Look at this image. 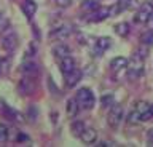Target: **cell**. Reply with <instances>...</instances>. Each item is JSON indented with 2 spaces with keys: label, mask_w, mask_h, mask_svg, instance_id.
I'll return each mask as SVG.
<instances>
[{
  "label": "cell",
  "mask_w": 153,
  "mask_h": 147,
  "mask_svg": "<svg viewBox=\"0 0 153 147\" xmlns=\"http://www.w3.org/2000/svg\"><path fill=\"white\" fill-rule=\"evenodd\" d=\"M22 70L26 74H35L37 70H38V67H37L35 63H24L22 64Z\"/></svg>",
  "instance_id": "obj_26"
},
{
  "label": "cell",
  "mask_w": 153,
  "mask_h": 147,
  "mask_svg": "<svg viewBox=\"0 0 153 147\" xmlns=\"http://www.w3.org/2000/svg\"><path fill=\"white\" fill-rule=\"evenodd\" d=\"M2 106V109H3V113L7 115L10 120H14V122H22V115L19 112H16V110H13L11 107H8V106H5V104L2 102L0 104Z\"/></svg>",
  "instance_id": "obj_15"
},
{
  "label": "cell",
  "mask_w": 153,
  "mask_h": 147,
  "mask_svg": "<svg viewBox=\"0 0 153 147\" xmlns=\"http://www.w3.org/2000/svg\"><path fill=\"white\" fill-rule=\"evenodd\" d=\"M5 29H8V19L0 13V31H5Z\"/></svg>",
  "instance_id": "obj_28"
},
{
  "label": "cell",
  "mask_w": 153,
  "mask_h": 147,
  "mask_svg": "<svg viewBox=\"0 0 153 147\" xmlns=\"http://www.w3.org/2000/svg\"><path fill=\"white\" fill-rule=\"evenodd\" d=\"M100 106H102V109H110L112 106H115V98L112 94H105L100 99Z\"/></svg>",
  "instance_id": "obj_20"
},
{
  "label": "cell",
  "mask_w": 153,
  "mask_h": 147,
  "mask_svg": "<svg viewBox=\"0 0 153 147\" xmlns=\"http://www.w3.org/2000/svg\"><path fill=\"white\" fill-rule=\"evenodd\" d=\"M118 7L121 8V10H129V8L136 7V0H120Z\"/></svg>",
  "instance_id": "obj_27"
},
{
  "label": "cell",
  "mask_w": 153,
  "mask_h": 147,
  "mask_svg": "<svg viewBox=\"0 0 153 147\" xmlns=\"http://www.w3.org/2000/svg\"><path fill=\"white\" fill-rule=\"evenodd\" d=\"M75 69H76V64H75L74 58H70V56H67V58L61 59V72L64 74V75L70 74L72 70H75Z\"/></svg>",
  "instance_id": "obj_11"
},
{
  "label": "cell",
  "mask_w": 153,
  "mask_h": 147,
  "mask_svg": "<svg viewBox=\"0 0 153 147\" xmlns=\"http://www.w3.org/2000/svg\"><path fill=\"white\" fill-rule=\"evenodd\" d=\"M110 46H112V40H110L108 37H100V39H97L94 43V54L99 56V54L105 53Z\"/></svg>",
  "instance_id": "obj_6"
},
{
  "label": "cell",
  "mask_w": 153,
  "mask_h": 147,
  "mask_svg": "<svg viewBox=\"0 0 153 147\" xmlns=\"http://www.w3.org/2000/svg\"><path fill=\"white\" fill-rule=\"evenodd\" d=\"M54 2H56L59 7H69L70 3H72V0H54Z\"/></svg>",
  "instance_id": "obj_30"
},
{
  "label": "cell",
  "mask_w": 153,
  "mask_h": 147,
  "mask_svg": "<svg viewBox=\"0 0 153 147\" xmlns=\"http://www.w3.org/2000/svg\"><path fill=\"white\" fill-rule=\"evenodd\" d=\"M53 53H54V56H56V58H59V59H64V58H67V56L70 54V48H69L67 45L61 43V45L54 46V50H53Z\"/></svg>",
  "instance_id": "obj_16"
},
{
  "label": "cell",
  "mask_w": 153,
  "mask_h": 147,
  "mask_svg": "<svg viewBox=\"0 0 153 147\" xmlns=\"http://www.w3.org/2000/svg\"><path fill=\"white\" fill-rule=\"evenodd\" d=\"M10 139V128L7 125H0V144Z\"/></svg>",
  "instance_id": "obj_24"
},
{
  "label": "cell",
  "mask_w": 153,
  "mask_h": 147,
  "mask_svg": "<svg viewBox=\"0 0 153 147\" xmlns=\"http://www.w3.org/2000/svg\"><path fill=\"white\" fill-rule=\"evenodd\" d=\"M80 139L83 141L85 144H93V142H96V139H97V131H96L94 128L85 126L83 133L80 134Z\"/></svg>",
  "instance_id": "obj_10"
},
{
  "label": "cell",
  "mask_w": 153,
  "mask_h": 147,
  "mask_svg": "<svg viewBox=\"0 0 153 147\" xmlns=\"http://www.w3.org/2000/svg\"><path fill=\"white\" fill-rule=\"evenodd\" d=\"M70 130H72V133H74L75 136H80L81 133H83V130H85V125H83V122H80V120H76V122H72V125H70Z\"/></svg>",
  "instance_id": "obj_21"
},
{
  "label": "cell",
  "mask_w": 153,
  "mask_h": 147,
  "mask_svg": "<svg viewBox=\"0 0 153 147\" xmlns=\"http://www.w3.org/2000/svg\"><path fill=\"white\" fill-rule=\"evenodd\" d=\"M150 107H152V115H153V104H150Z\"/></svg>",
  "instance_id": "obj_32"
},
{
  "label": "cell",
  "mask_w": 153,
  "mask_h": 147,
  "mask_svg": "<svg viewBox=\"0 0 153 147\" xmlns=\"http://www.w3.org/2000/svg\"><path fill=\"white\" fill-rule=\"evenodd\" d=\"M78 102H76V99H69L67 101V115L69 117H75L76 113H78Z\"/></svg>",
  "instance_id": "obj_19"
},
{
  "label": "cell",
  "mask_w": 153,
  "mask_h": 147,
  "mask_svg": "<svg viewBox=\"0 0 153 147\" xmlns=\"http://www.w3.org/2000/svg\"><path fill=\"white\" fill-rule=\"evenodd\" d=\"M123 118H124V110H123L121 106L115 104V106L110 107L108 115H107V122H108L110 126H112V128H117L120 123L123 122Z\"/></svg>",
  "instance_id": "obj_3"
},
{
  "label": "cell",
  "mask_w": 153,
  "mask_h": 147,
  "mask_svg": "<svg viewBox=\"0 0 153 147\" xmlns=\"http://www.w3.org/2000/svg\"><path fill=\"white\" fill-rule=\"evenodd\" d=\"M2 45H3V48L7 51H13L18 46V37H16V34H14L13 31H10L8 34H5L3 40H2Z\"/></svg>",
  "instance_id": "obj_8"
},
{
  "label": "cell",
  "mask_w": 153,
  "mask_h": 147,
  "mask_svg": "<svg viewBox=\"0 0 153 147\" xmlns=\"http://www.w3.org/2000/svg\"><path fill=\"white\" fill-rule=\"evenodd\" d=\"M147 141H148V144H153V128H150L147 131Z\"/></svg>",
  "instance_id": "obj_31"
},
{
  "label": "cell",
  "mask_w": 153,
  "mask_h": 147,
  "mask_svg": "<svg viewBox=\"0 0 153 147\" xmlns=\"http://www.w3.org/2000/svg\"><path fill=\"white\" fill-rule=\"evenodd\" d=\"M108 16H112V15H110V8H97V10H94V11L89 13L88 21H91V22H97V21L107 19Z\"/></svg>",
  "instance_id": "obj_7"
},
{
  "label": "cell",
  "mask_w": 153,
  "mask_h": 147,
  "mask_svg": "<svg viewBox=\"0 0 153 147\" xmlns=\"http://www.w3.org/2000/svg\"><path fill=\"white\" fill-rule=\"evenodd\" d=\"M76 102H78L80 109H85V110H89V109L94 107V102H96V98H94V93L91 91L89 88H80L76 91Z\"/></svg>",
  "instance_id": "obj_1"
},
{
  "label": "cell",
  "mask_w": 153,
  "mask_h": 147,
  "mask_svg": "<svg viewBox=\"0 0 153 147\" xmlns=\"http://www.w3.org/2000/svg\"><path fill=\"white\" fill-rule=\"evenodd\" d=\"M136 110L140 113L142 122H148V120L153 117V115H152V107H150V104H147L145 101L137 102V104H136Z\"/></svg>",
  "instance_id": "obj_9"
},
{
  "label": "cell",
  "mask_w": 153,
  "mask_h": 147,
  "mask_svg": "<svg viewBox=\"0 0 153 147\" xmlns=\"http://www.w3.org/2000/svg\"><path fill=\"white\" fill-rule=\"evenodd\" d=\"M140 122H142V117H140V113H139L136 109H134L132 112H129L128 123H131V125H137V123H140Z\"/></svg>",
  "instance_id": "obj_23"
},
{
  "label": "cell",
  "mask_w": 153,
  "mask_h": 147,
  "mask_svg": "<svg viewBox=\"0 0 153 147\" xmlns=\"http://www.w3.org/2000/svg\"><path fill=\"white\" fill-rule=\"evenodd\" d=\"M126 66H128V59L123 58V56H117V58H113L110 61V69L115 70V72H118L121 69H126Z\"/></svg>",
  "instance_id": "obj_13"
},
{
  "label": "cell",
  "mask_w": 153,
  "mask_h": 147,
  "mask_svg": "<svg viewBox=\"0 0 153 147\" xmlns=\"http://www.w3.org/2000/svg\"><path fill=\"white\" fill-rule=\"evenodd\" d=\"M140 40H142V43H145V45H152L153 43V29H148L147 32H143Z\"/></svg>",
  "instance_id": "obj_25"
},
{
  "label": "cell",
  "mask_w": 153,
  "mask_h": 147,
  "mask_svg": "<svg viewBox=\"0 0 153 147\" xmlns=\"http://www.w3.org/2000/svg\"><path fill=\"white\" fill-rule=\"evenodd\" d=\"M70 34H72V27L62 24L59 27H54V29L50 32V37H51V39H54V40H61L62 42V40H65Z\"/></svg>",
  "instance_id": "obj_5"
},
{
  "label": "cell",
  "mask_w": 153,
  "mask_h": 147,
  "mask_svg": "<svg viewBox=\"0 0 153 147\" xmlns=\"http://www.w3.org/2000/svg\"><path fill=\"white\" fill-rule=\"evenodd\" d=\"M18 88H19V93L21 94H32V91H33V85L29 78H22L21 82H19Z\"/></svg>",
  "instance_id": "obj_17"
},
{
  "label": "cell",
  "mask_w": 153,
  "mask_h": 147,
  "mask_svg": "<svg viewBox=\"0 0 153 147\" xmlns=\"http://www.w3.org/2000/svg\"><path fill=\"white\" fill-rule=\"evenodd\" d=\"M22 11L26 13V16L29 18V19H32L33 15H35V11H37V3L33 2V0H24Z\"/></svg>",
  "instance_id": "obj_14"
},
{
  "label": "cell",
  "mask_w": 153,
  "mask_h": 147,
  "mask_svg": "<svg viewBox=\"0 0 153 147\" xmlns=\"http://www.w3.org/2000/svg\"><path fill=\"white\" fill-rule=\"evenodd\" d=\"M8 70V61L7 59H0V74L7 72Z\"/></svg>",
  "instance_id": "obj_29"
},
{
  "label": "cell",
  "mask_w": 153,
  "mask_h": 147,
  "mask_svg": "<svg viewBox=\"0 0 153 147\" xmlns=\"http://www.w3.org/2000/svg\"><path fill=\"white\" fill-rule=\"evenodd\" d=\"M81 80V70H78V69H75V70H72L70 74H67L65 75V85L69 88H74L76 83H78Z\"/></svg>",
  "instance_id": "obj_12"
},
{
  "label": "cell",
  "mask_w": 153,
  "mask_h": 147,
  "mask_svg": "<svg viewBox=\"0 0 153 147\" xmlns=\"http://www.w3.org/2000/svg\"><path fill=\"white\" fill-rule=\"evenodd\" d=\"M81 8L86 10V11H94V10H97V8H99V3H97V0H85L83 5H81Z\"/></svg>",
  "instance_id": "obj_22"
},
{
  "label": "cell",
  "mask_w": 153,
  "mask_h": 147,
  "mask_svg": "<svg viewBox=\"0 0 153 147\" xmlns=\"http://www.w3.org/2000/svg\"><path fill=\"white\" fill-rule=\"evenodd\" d=\"M128 75L131 78H139L143 74V59L139 54H134L131 59L128 61Z\"/></svg>",
  "instance_id": "obj_2"
},
{
  "label": "cell",
  "mask_w": 153,
  "mask_h": 147,
  "mask_svg": "<svg viewBox=\"0 0 153 147\" xmlns=\"http://www.w3.org/2000/svg\"><path fill=\"white\" fill-rule=\"evenodd\" d=\"M153 15V3L152 2H145L139 7L137 15H136V22H140V24H147L148 18Z\"/></svg>",
  "instance_id": "obj_4"
},
{
  "label": "cell",
  "mask_w": 153,
  "mask_h": 147,
  "mask_svg": "<svg viewBox=\"0 0 153 147\" xmlns=\"http://www.w3.org/2000/svg\"><path fill=\"white\" fill-rule=\"evenodd\" d=\"M113 31H115V34L120 35V37H126V35H129V32H131V27H129L128 22H118V24H115Z\"/></svg>",
  "instance_id": "obj_18"
}]
</instances>
